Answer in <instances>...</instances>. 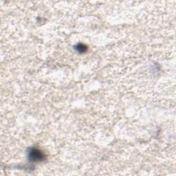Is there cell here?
Returning <instances> with one entry per match:
<instances>
[{"label": "cell", "mask_w": 176, "mask_h": 176, "mask_svg": "<svg viewBox=\"0 0 176 176\" xmlns=\"http://www.w3.org/2000/svg\"><path fill=\"white\" fill-rule=\"evenodd\" d=\"M30 156L31 159L34 160H39L41 159H42L43 158L42 154L39 151L33 150V149L31 151V152L30 153Z\"/></svg>", "instance_id": "1"}]
</instances>
